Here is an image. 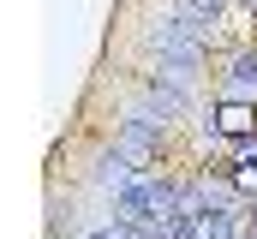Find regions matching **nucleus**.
Segmentation results:
<instances>
[{
  "label": "nucleus",
  "instance_id": "f257e3e1",
  "mask_svg": "<svg viewBox=\"0 0 257 239\" xmlns=\"http://www.w3.org/2000/svg\"><path fill=\"white\" fill-rule=\"evenodd\" d=\"M221 132H251V108H227L221 114Z\"/></svg>",
  "mask_w": 257,
  "mask_h": 239
}]
</instances>
